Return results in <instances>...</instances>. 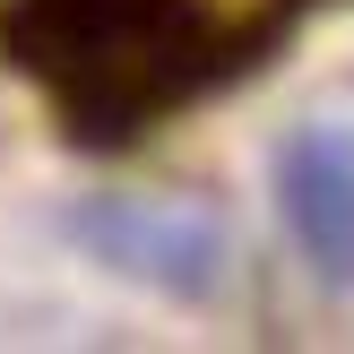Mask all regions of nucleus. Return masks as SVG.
I'll use <instances>...</instances> for the list:
<instances>
[{
    "label": "nucleus",
    "mask_w": 354,
    "mask_h": 354,
    "mask_svg": "<svg viewBox=\"0 0 354 354\" xmlns=\"http://www.w3.org/2000/svg\"><path fill=\"white\" fill-rule=\"evenodd\" d=\"M78 242L104 259V268L138 277V286L173 294V303H199V294H216V277H225L216 216L173 207V199H95V207H78Z\"/></svg>",
    "instance_id": "obj_1"
},
{
    "label": "nucleus",
    "mask_w": 354,
    "mask_h": 354,
    "mask_svg": "<svg viewBox=\"0 0 354 354\" xmlns=\"http://www.w3.org/2000/svg\"><path fill=\"white\" fill-rule=\"evenodd\" d=\"M277 207L286 234L328 286H354V130L311 121L277 147Z\"/></svg>",
    "instance_id": "obj_2"
}]
</instances>
